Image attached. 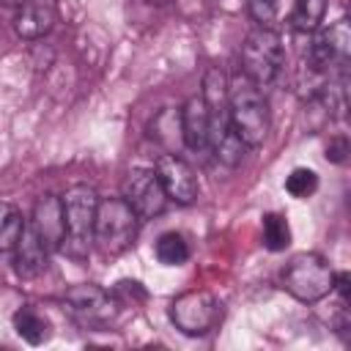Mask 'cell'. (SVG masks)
<instances>
[{"mask_svg":"<svg viewBox=\"0 0 351 351\" xmlns=\"http://www.w3.org/2000/svg\"><path fill=\"white\" fill-rule=\"evenodd\" d=\"M228 121L233 132L247 143V148H258L271 129L269 101L263 90L244 74L228 82Z\"/></svg>","mask_w":351,"mask_h":351,"instance_id":"1","label":"cell"},{"mask_svg":"<svg viewBox=\"0 0 351 351\" xmlns=\"http://www.w3.org/2000/svg\"><path fill=\"white\" fill-rule=\"evenodd\" d=\"M241 74L261 90L271 88L285 71V47L277 30L255 27L241 44Z\"/></svg>","mask_w":351,"mask_h":351,"instance_id":"2","label":"cell"},{"mask_svg":"<svg viewBox=\"0 0 351 351\" xmlns=\"http://www.w3.org/2000/svg\"><path fill=\"white\" fill-rule=\"evenodd\" d=\"M60 203H63V219H66V236H63L60 250H66L69 258L82 261L90 252L99 195L88 184H74L66 189Z\"/></svg>","mask_w":351,"mask_h":351,"instance_id":"3","label":"cell"},{"mask_svg":"<svg viewBox=\"0 0 351 351\" xmlns=\"http://www.w3.org/2000/svg\"><path fill=\"white\" fill-rule=\"evenodd\" d=\"M140 230V217L123 197H99L93 219V241L104 255L126 252Z\"/></svg>","mask_w":351,"mask_h":351,"instance_id":"4","label":"cell"},{"mask_svg":"<svg viewBox=\"0 0 351 351\" xmlns=\"http://www.w3.org/2000/svg\"><path fill=\"white\" fill-rule=\"evenodd\" d=\"M280 280H282V288L293 299L313 304V302H321L324 296L332 293L335 269L318 252H299L285 263Z\"/></svg>","mask_w":351,"mask_h":351,"instance_id":"5","label":"cell"},{"mask_svg":"<svg viewBox=\"0 0 351 351\" xmlns=\"http://www.w3.org/2000/svg\"><path fill=\"white\" fill-rule=\"evenodd\" d=\"M222 318V302L211 291H186L170 302V321L181 335H208Z\"/></svg>","mask_w":351,"mask_h":351,"instance_id":"6","label":"cell"},{"mask_svg":"<svg viewBox=\"0 0 351 351\" xmlns=\"http://www.w3.org/2000/svg\"><path fill=\"white\" fill-rule=\"evenodd\" d=\"M123 200L140 219H154L167 208V195L154 167H132L123 178Z\"/></svg>","mask_w":351,"mask_h":351,"instance_id":"7","label":"cell"},{"mask_svg":"<svg viewBox=\"0 0 351 351\" xmlns=\"http://www.w3.org/2000/svg\"><path fill=\"white\" fill-rule=\"evenodd\" d=\"M159 181H162V189L167 195V200H176L181 206H189L197 192H200V184H197V176L195 170L178 156V154H162L154 165Z\"/></svg>","mask_w":351,"mask_h":351,"instance_id":"8","label":"cell"},{"mask_svg":"<svg viewBox=\"0 0 351 351\" xmlns=\"http://www.w3.org/2000/svg\"><path fill=\"white\" fill-rule=\"evenodd\" d=\"M30 230L36 233V239L44 244L47 252L60 250L63 236H66V219H63V203L58 195L47 192L36 200L33 217H30Z\"/></svg>","mask_w":351,"mask_h":351,"instance_id":"9","label":"cell"},{"mask_svg":"<svg viewBox=\"0 0 351 351\" xmlns=\"http://www.w3.org/2000/svg\"><path fill=\"white\" fill-rule=\"evenodd\" d=\"M63 302L74 315H80L88 324H101L112 315V296L96 282H82L69 288L63 293Z\"/></svg>","mask_w":351,"mask_h":351,"instance_id":"10","label":"cell"},{"mask_svg":"<svg viewBox=\"0 0 351 351\" xmlns=\"http://www.w3.org/2000/svg\"><path fill=\"white\" fill-rule=\"evenodd\" d=\"M55 0H27L22 8H16V16H14V30L19 38H27V41H36V38H44L52 25H55Z\"/></svg>","mask_w":351,"mask_h":351,"instance_id":"11","label":"cell"},{"mask_svg":"<svg viewBox=\"0 0 351 351\" xmlns=\"http://www.w3.org/2000/svg\"><path fill=\"white\" fill-rule=\"evenodd\" d=\"M181 115V140L189 151H208V107L203 96H189L184 107L178 110Z\"/></svg>","mask_w":351,"mask_h":351,"instance_id":"12","label":"cell"},{"mask_svg":"<svg viewBox=\"0 0 351 351\" xmlns=\"http://www.w3.org/2000/svg\"><path fill=\"white\" fill-rule=\"evenodd\" d=\"M11 255H14V271L19 277H25V280L38 277L47 269V258H49V252L36 239V233L30 230V225H25V230H22L16 247L11 250Z\"/></svg>","mask_w":351,"mask_h":351,"instance_id":"13","label":"cell"},{"mask_svg":"<svg viewBox=\"0 0 351 351\" xmlns=\"http://www.w3.org/2000/svg\"><path fill=\"white\" fill-rule=\"evenodd\" d=\"M14 329H16V335L25 340V343H30V346H41V343H47L49 340V321L36 310V307H30V304H25V307H19L16 313H14Z\"/></svg>","mask_w":351,"mask_h":351,"instance_id":"14","label":"cell"},{"mask_svg":"<svg viewBox=\"0 0 351 351\" xmlns=\"http://www.w3.org/2000/svg\"><path fill=\"white\" fill-rule=\"evenodd\" d=\"M321 36H324V44H326V49L332 55L335 69L346 71V63H348V55H351V25H348V19H337L335 25L324 27Z\"/></svg>","mask_w":351,"mask_h":351,"instance_id":"15","label":"cell"},{"mask_svg":"<svg viewBox=\"0 0 351 351\" xmlns=\"http://www.w3.org/2000/svg\"><path fill=\"white\" fill-rule=\"evenodd\" d=\"M324 14H326V0H296L291 5V25L293 30L299 33H315L324 22Z\"/></svg>","mask_w":351,"mask_h":351,"instance_id":"16","label":"cell"},{"mask_svg":"<svg viewBox=\"0 0 351 351\" xmlns=\"http://www.w3.org/2000/svg\"><path fill=\"white\" fill-rule=\"evenodd\" d=\"M203 101L208 107V115L228 112V77L219 69H208L203 77Z\"/></svg>","mask_w":351,"mask_h":351,"instance_id":"17","label":"cell"},{"mask_svg":"<svg viewBox=\"0 0 351 351\" xmlns=\"http://www.w3.org/2000/svg\"><path fill=\"white\" fill-rule=\"evenodd\" d=\"M156 258L162 266H181L189 261V244L186 239L178 233V230H167L156 239V247H154Z\"/></svg>","mask_w":351,"mask_h":351,"instance_id":"18","label":"cell"},{"mask_svg":"<svg viewBox=\"0 0 351 351\" xmlns=\"http://www.w3.org/2000/svg\"><path fill=\"white\" fill-rule=\"evenodd\" d=\"M261 239H263V247L271 250V252H282L288 244H291V228H288V219L277 211H269L263 214V222H261Z\"/></svg>","mask_w":351,"mask_h":351,"instance_id":"19","label":"cell"},{"mask_svg":"<svg viewBox=\"0 0 351 351\" xmlns=\"http://www.w3.org/2000/svg\"><path fill=\"white\" fill-rule=\"evenodd\" d=\"M151 137L159 140L165 148H173L181 140V115H178V110L165 107L162 112H156L154 121H151Z\"/></svg>","mask_w":351,"mask_h":351,"instance_id":"20","label":"cell"},{"mask_svg":"<svg viewBox=\"0 0 351 351\" xmlns=\"http://www.w3.org/2000/svg\"><path fill=\"white\" fill-rule=\"evenodd\" d=\"M208 148L214 151V156H217L225 167H236V165H241V159H244V154H247V143L233 132V126H228V129H225Z\"/></svg>","mask_w":351,"mask_h":351,"instance_id":"21","label":"cell"},{"mask_svg":"<svg viewBox=\"0 0 351 351\" xmlns=\"http://www.w3.org/2000/svg\"><path fill=\"white\" fill-rule=\"evenodd\" d=\"M25 225V217L11 203H0V252H11L16 247Z\"/></svg>","mask_w":351,"mask_h":351,"instance_id":"22","label":"cell"},{"mask_svg":"<svg viewBox=\"0 0 351 351\" xmlns=\"http://www.w3.org/2000/svg\"><path fill=\"white\" fill-rule=\"evenodd\" d=\"M247 8H250V16L258 22V27H269V30H277L285 14H291L288 3L282 0H250Z\"/></svg>","mask_w":351,"mask_h":351,"instance_id":"23","label":"cell"},{"mask_svg":"<svg viewBox=\"0 0 351 351\" xmlns=\"http://www.w3.org/2000/svg\"><path fill=\"white\" fill-rule=\"evenodd\" d=\"M315 189H318V173L310 170V167H293L291 176L285 178V192L296 200L310 197Z\"/></svg>","mask_w":351,"mask_h":351,"instance_id":"24","label":"cell"},{"mask_svg":"<svg viewBox=\"0 0 351 351\" xmlns=\"http://www.w3.org/2000/svg\"><path fill=\"white\" fill-rule=\"evenodd\" d=\"M346 154H348V143L343 137L340 140H332L329 148H326V159H332V162H343Z\"/></svg>","mask_w":351,"mask_h":351,"instance_id":"25","label":"cell"},{"mask_svg":"<svg viewBox=\"0 0 351 351\" xmlns=\"http://www.w3.org/2000/svg\"><path fill=\"white\" fill-rule=\"evenodd\" d=\"M0 3H3V5H8V8H22L27 0H0Z\"/></svg>","mask_w":351,"mask_h":351,"instance_id":"26","label":"cell"},{"mask_svg":"<svg viewBox=\"0 0 351 351\" xmlns=\"http://www.w3.org/2000/svg\"><path fill=\"white\" fill-rule=\"evenodd\" d=\"M148 3H156V5H162V3H167V0H148Z\"/></svg>","mask_w":351,"mask_h":351,"instance_id":"27","label":"cell"}]
</instances>
